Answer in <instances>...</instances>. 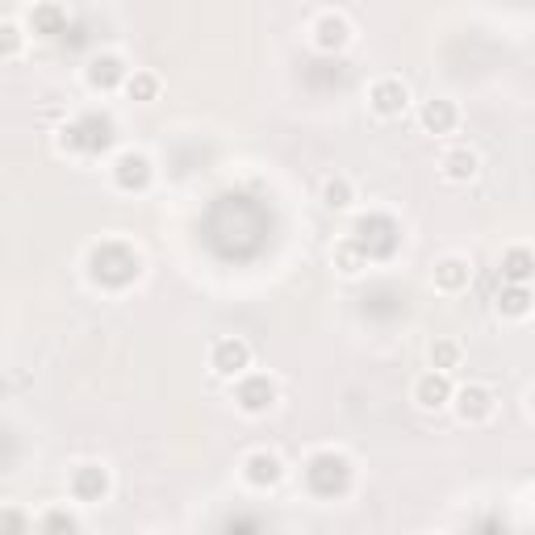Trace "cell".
Listing matches in <instances>:
<instances>
[{
    "mask_svg": "<svg viewBox=\"0 0 535 535\" xmlns=\"http://www.w3.org/2000/svg\"><path fill=\"white\" fill-rule=\"evenodd\" d=\"M88 276L101 289H126L138 276V255L126 243H97L88 251Z\"/></svg>",
    "mask_w": 535,
    "mask_h": 535,
    "instance_id": "1",
    "label": "cell"
},
{
    "mask_svg": "<svg viewBox=\"0 0 535 535\" xmlns=\"http://www.w3.org/2000/svg\"><path fill=\"white\" fill-rule=\"evenodd\" d=\"M306 485L314 498H343L347 490H352V460H347L343 452L327 448V452H314L310 464H306Z\"/></svg>",
    "mask_w": 535,
    "mask_h": 535,
    "instance_id": "2",
    "label": "cell"
},
{
    "mask_svg": "<svg viewBox=\"0 0 535 535\" xmlns=\"http://www.w3.org/2000/svg\"><path fill=\"white\" fill-rule=\"evenodd\" d=\"M113 143V122L109 118H97V113H88V118L72 122L59 130V147L72 151V155H92V151H105Z\"/></svg>",
    "mask_w": 535,
    "mask_h": 535,
    "instance_id": "3",
    "label": "cell"
},
{
    "mask_svg": "<svg viewBox=\"0 0 535 535\" xmlns=\"http://www.w3.org/2000/svg\"><path fill=\"white\" fill-rule=\"evenodd\" d=\"M352 239L364 247L368 260H389V255L398 251V222L385 218V214H368L356 222Z\"/></svg>",
    "mask_w": 535,
    "mask_h": 535,
    "instance_id": "4",
    "label": "cell"
},
{
    "mask_svg": "<svg viewBox=\"0 0 535 535\" xmlns=\"http://www.w3.org/2000/svg\"><path fill=\"white\" fill-rule=\"evenodd\" d=\"M209 372L222 381H239L243 372H251V343L239 335L214 339V347H209Z\"/></svg>",
    "mask_w": 535,
    "mask_h": 535,
    "instance_id": "5",
    "label": "cell"
},
{
    "mask_svg": "<svg viewBox=\"0 0 535 535\" xmlns=\"http://www.w3.org/2000/svg\"><path fill=\"white\" fill-rule=\"evenodd\" d=\"M452 410H456L460 423L481 427V423H490V418H494L498 398H494V389H490V385L469 381V385H460V389L452 393Z\"/></svg>",
    "mask_w": 535,
    "mask_h": 535,
    "instance_id": "6",
    "label": "cell"
},
{
    "mask_svg": "<svg viewBox=\"0 0 535 535\" xmlns=\"http://www.w3.org/2000/svg\"><path fill=\"white\" fill-rule=\"evenodd\" d=\"M276 381L272 377H264V372H243V377L235 381V406L243 410V414H268L272 406H276Z\"/></svg>",
    "mask_w": 535,
    "mask_h": 535,
    "instance_id": "7",
    "label": "cell"
},
{
    "mask_svg": "<svg viewBox=\"0 0 535 535\" xmlns=\"http://www.w3.org/2000/svg\"><path fill=\"white\" fill-rule=\"evenodd\" d=\"M368 109L377 113V118H385V122L402 118V113L410 109V88H406L398 76L372 80V84H368Z\"/></svg>",
    "mask_w": 535,
    "mask_h": 535,
    "instance_id": "8",
    "label": "cell"
},
{
    "mask_svg": "<svg viewBox=\"0 0 535 535\" xmlns=\"http://www.w3.org/2000/svg\"><path fill=\"white\" fill-rule=\"evenodd\" d=\"M109 176H113V184H118L122 193H143L151 184V159L143 151H122L118 159H113Z\"/></svg>",
    "mask_w": 535,
    "mask_h": 535,
    "instance_id": "9",
    "label": "cell"
},
{
    "mask_svg": "<svg viewBox=\"0 0 535 535\" xmlns=\"http://www.w3.org/2000/svg\"><path fill=\"white\" fill-rule=\"evenodd\" d=\"M109 469L105 464H80V469H72V481H67V490H72L76 502L92 506V502H105L109 498Z\"/></svg>",
    "mask_w": 535,
    "mask_h": 535,
    "instance_id": "10",
    "label": "cell"
},
{
    "mask_svg": "<svg viewBox=\"0 0 535 535\" xmlns=\"http://www.w3.org/2000/svg\"><path fill=\"white\" fill-rule=\"evenodd\" d=\"M452 377L448 372H439V368H431V372H423V377L414 381V406L418 410H427V414H435V410H444V406H452Z\"/></svg>",
    "mask_w": 535,
    "mask_h": 535,
    "instance_id": "11",
    "label": "cell"
},
{
    "mask_svg": "<svg viewBox=\"0 0 535 535\" xmlns=\"http://www.w3.org/2000/svg\"><path fill=\"white\" fill-rule=\"evenodd\" d=\"M243 481L251 490H276L285 481V460L276 452H251L243 460Z\"/></svg>",
    "mask_w": 535,
    "mask_h": 535,
    "instance_id": "12",
    "label": "cell"
},
{
    "mask_svg": "<svg viewBox=\"0 0 535 535\" xmlns=\"http://www.w3.org/2000/svg\"><path fill=\"white\" fill-rule=\"evenodd\" d=\"M314 46H318V51H327V55L343 51V46H352V21H347L343 13H322L314 21Z\"/></svg>",
    "mask_w": 535,
    "mask_h": 535,
    "instance_id": "13",
    "label": "cell"
},
{
    "mask_svg": "<svg viewBox=\"0 0 535 535\" xmlns=\"http://www.w3.org/2000/svg\"><path fill=\"white\" fill-rule=\"evenodd\" d=\"M88 88H97V92H113V88H126L130 80V67L118 59V55H97L88 63Z\"/></svg>",
    "mask_w": 535,
    "mask_h": 535,
    "instance_id": "14",
    "label": "cell"
},
{
    "mask_svg": "<svg viewBox=\"0 0 535 535\" xmlns=\"http://www.w3.org/2000/svg\"><path fill=\"white\" fill-rule=\"evenodd\" d=\"M477 172H481V159L473 147H452L439 159V176L448 184H469V180H477Z\"/></svg>",
    "mask_w": 535,
    "mask_h": 535,
    "instance_id": "15",
    "label": "cell"
},
{
    "mask_svg": "<svg viewBox=\"0 0 535 535\" xmlns=\"http://www.w3.org/2000/svg\"><path fill=\"white\" fill-rule=\"evenodd\" d=\"M473 281V268L464 255H444V260L435 264V289L439 293H464Z\"/></svg>",
    "mask_w": 535,
    "mask_h": 535,
    "instance_id": "16",
    "label": "cell"
},
{
    "mask_svg": "<svg viewBox=\"0 0 535 535\" xmlns=\"http://www.w3.org/2000/svg\"><path fill=\"white\" fill-rule=\"evenodd\" d=\"M67 30V13L59 0H38V5L30 9V34L34 38H59Z\"/></svg>",
    "mask_w": 535,
    "mask_h": 535,
    "instance_id": "17",
    "label": "cell"
},
{
    "mask_svg": "<svg viewBox=\"0 0 535 535\" xmlns=\"http://www.w3.org/2000/svg\"><path fill=\"white\" fill-rule=\"evenodd\" d=\"M418 122H423L427 134H452L456 122H460V109L444 97H435V101H427L423 109H418Z\"/></svg>",
    "mask_w": 535,
    "mask_h": 535,
    "instance_id": "18",
    "label": "cell"
},
{
    "mask_svg": "<svg viewBox=\"0 0 535 535\" xmlns=\"http://www.w3.org/2000/svg\"><path fill=\"white\" fill-rule=\"evenodd\" d=\"M502 281H510V285L535 281V251L531 247H506L502 251Z\"/></svg>",
    "mask_w": 535,
    "mask_h": 535,
    "instance_id": "19",
    "label": "cell"
},
{
    "mask_svg": "<svg viewBox=\"0 0 535 535\" xmlns=\"http://www.w3.org/2000/svg\"><path fill=\"white\" fill-rule=\"evenodd\" d=\"M531 310H535L531 289H527V285H510V281H506V285H502V293H498V314L519 322V318H527Z\"/></svg>",
    "mask_w": 535,
    "mask_h": 535,
    "instance_id": "20",
    "label": "cell"
},
{
    "mask_svg": "<svg viewBox=\"0 0 535 535\" xmlns=\"http://www.w3.org/2000/svg\"><path fill=\"white\" fill-rule=\"evenodd\" d=\"M331 260H335V268L343 272V276H360L364 268H368V255H364V247L347 235V239H339L335 243V251H331Z\"/></svg>",
    "mask_w": 535,
    "mask_h": 535,
    "instance_id": "21",
    "label": "cell"
},
{
    "mask_svg": "<svg viewBox=\"0 0 535 535\" xmlns=\"http://www.w3.org/2000/svg\"><path fill=\"white\" fill-rule=\"evenodd\" d=\"M427 356H431V368L452 372V368H460V360H464V347H460L456 339H435Z\"/></svg>",
    "mask_w": 535,
    "mask_h": 535,
    "instance_id": "22",
    "label": "cell"
},
{
    "mask_svg": "<svg viewBox=\"0 0 535 535\" xmlns=\"http://www.w3.org/2000/svg\"><path fill=\"white\" fill-rule=\"evenodd\" d=\"M352 201H356V189H352L347 176H331L327 184H322V205L327 209H347Z\"/></svg>",
    "mask_w": 535,
    "mask_h": 535,
    "instance_id": "23",
    "label": "cell"
},
{
    "mask_svg": "<svg viewBox=\"0 0 535 535\" xmlns=\"http://www.w3.org/2000/svg\"><path fill=\"white\" fill-rule=\"evenodd\" d=\"M126 97L130 101H155L159 97V76H151V72H130V80H126Z\"/></svg>",
    "mask_w": 535,
    "mask_h": 535,
    "instance_id": "24",
    "label": "cell"
},
{
    "mask_svg": "<svg viewBox=\"0 0 535 535\" xmlns=\"http://www.w3.org/2000/svg\"><path fill=\"white\" fill-rule=\"evenodd\" d=\"M38 527H46V531H80V519L72 515V510H46V515L38 519Z\"/></svg>",
    "mask_w": 535,
    "mask_h": 535,
    "instance_id": "25",
    "label": "cell"
},
{
    "mask_svg": "<svg viewBox=\"0 0 535 535\" xmlns=\"http://www.w3.org/2000/svg\"><path fill=\"white\" fill-rule=\"evenodd\" d=\"M21 51V30H17V21H5V59H17Z\"/></svg>",
    "mask_w": 535,
    "mask_h": 535,
    "instance_id": "26",
    "label": "cell"
},
{
    "mask_svg": "<svg viewBox=\"0 0 535 535\" xmlns=\"http://www.w3.org/2000/svg\"><path fill=\"white\" fill-rule=\"evenodd\" d=\"M0 527H9V531H21V527H30V523L21 519L17 510H5V515H0Z\"/></svg>",
    "mask_w": 535,
    "mask_h": 535,
    "instance_id": "27",
    "label": "cell"
},
{
    "mask_svg": "<svg viewBox=\"0 0 535 535\" xmlns=\"http://www.w3.org/2000/svg\"><path fill=\"white\" fill-rule=\"evenodd\" d=\"M527 402H531V414H535V389H531V398H527Z\"/></svg>",
    "mask_w": 535,
    "mask_h": 535,
    "instance_id": "28",
    "label": "cell"
}]
</instances>
